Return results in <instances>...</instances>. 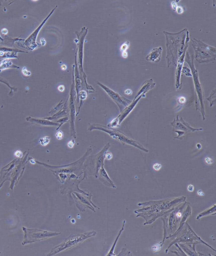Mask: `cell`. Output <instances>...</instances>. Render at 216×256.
<instances>
[{"label": "cell", "mask_w": 216, "mask_h": 256, "mask_svg": "<svg viewBox=\"0 0 216 256\" xmlns=\"http://www.w3.org/2000/svg\"><path fill=\"white\" fill-rule=\"evenodd\" d=\"M122 55L123 56V57H124V58H127L128 57V52H127V51H126V52H122Z\"/></svg>", "instance_id": "29"}, {"label": "cell", "mask_w": 216, "mask_h": 256, "mask_svg": "<svg viewBox=\"0 0 216 256\" xmlns=\"http://www.w3.org/2000/svg\"><path fill=\"white\" fill-rule=\"evenodd\" d=\"M112 157V155L111 153H107L106 155V158L108 160L111 159Z\"/></svg>", "instance_id": "31"}, {"label": "cell", "mask_w": 216, "mask_h": 256, "mask_svg": "<svg viewBox=\"0 0 216 256\" xmlns=\"http://www.w3.org/2000/svg\"><path fill=\"white\" fill-rule=\"evenodd\" d=\"M88 237V235L86 236L84 235H79L70 237L69 238V240L67 239L62 244H61V245L58 246H59V248H56V250H55L56 251L58 250L57 251V252H58L65 249L67 248L72 247L73 246L75 245L76 244H78L79 242L82 241V240H84L83 239H86Z\"/></svg>", "instance_id": "10"}, {"label": "cell", "mask_w": 216, "mask_h": 256, "mask_svg": "<svg viewBox=\"0 0 216 256\" xmlns=\"http://www.w3.org/2000/svg\"><path fill=\"white\" fill-rule=\"evenodd\" d=\"M163 48L161 47L155 48L152 49L145 59L146 60L153 62H158L160 61Z\"/></svg>", "instance_id": "12"}, {"label": "cell", "mask_w": 216, "mask_h": 256, "mask_svg": "<svg viewBox=\"0 0 216 256\" xmlns=\"http://www.w3.org/2000/svg\"><path fill=\"white\" fill-rule=\"evenodd\" d=\"M177 217H181L182 216V214L180 212H178L177 214Z\"/></svg>", "instance_id": "38"}, {"label": "cell", "mask_w": 216, "mask_h": 256, "mask_svg": "<svg viewBox=\"0 0 216 256\" xmlns=\"http://www.w3.org/2000/svg\"><path fill=\"white\" fill-rule=\"evenodd\" d=\"M172 8L173 10L176 11L177 7H178L177 3H176V1H174V2H172Z\"/></svg>", "instance_id": "24"}, {"label": "cell", "mask_w": 216, "mask_h": 256, "mask_svg": "<svg viewBox=\"0 0 216 256\" xmlns=\"http://www.w3.org/2000/svg\"><path fill=\"white\" fill-rule=\"evenodd\" d=\"M198 194L199 196H204V193H203V191L201 190H198Z\"/></svg>", "instance_id": "35"}, {"label": "cell", "mask_w": 216, "mask_h": 256, "mask_svg": "<svg viewBox=\"0 0 216 256\" xmlns=\"http://www.w3.org/2000/svg\"><path fill=\"white\" fill-rule=\"evenodd\" d=\"M194 189V187L192 185H189L188 186V187H187L188 190L189 191H190V192L193 191Z\"/></svg>", "instance_id": "28"}, {"label": "cell", "mask_w": 216, "mask_h": 256, "mask_svg": "<svg viewBox=\"0 0 216 256\" xmlns=\"http://www.w3.org/2000/svg\"><path fill=\"white\" fill-rule=\"evenodd\" d=\"M161 165L160 164L158 163H156L155 164H154V166H153V168L154 170H159V169H160L161 168Z\"/></svg>", "instance_id": "22"}, {"label": "cell", "mask_w": 216, "mask_h": 256, "mask_svg": "<svg viewBox=\"0 0 216 256\" xmlns=\"http://www.w3.org/2000/svg\"><path fill=\"white\" fill-rule=\"evenodd\" d=\"M123 228L121 230V231H120V234H119L118 236V237H117V239H116V240H115V243L113 245V246H112V249H111V251H110V253H113V251L114 249V248H115V245H116V242H117V239H118L119 237V236H120V234H121V232H122V231H123Z\"/></svg>", "instance_id": "21"}, {"label": "cell", "mask_w": 216, "mask_h": 256, "mask_svg": "<svg viewBox=\"0 0 216 256\" xmlns=\"http://www.w3.org/2000/svg\"><path fill=\"white\" fill-rule=\"evenodd\" d=\"M79 97L81 99H86V98L87 97V93L85 92L84 91H80L79 93Z\"/></svg>", "instance_id": "19"}, {"label": "cell", "mask_w": 216, "mask_h": 256, "mask_svg": "<svg viewBox=\"0 0 216 256\" xmlns=\"http://www.w3.org/2000/svg\"><path fill=\"white\" fill-rule=\"evenodd\" d=\"M32 120H33V121L39 123L40 124H43V125H58V124H57L56 123L52 122H49V121H44V120H37V119H32Z\"/></svg>", "instance_id": "15"}, {"label": "cell", "mask_w": 216, "mask_h": 256, "mask_svg": "<svg viewBox=\"0 0 216 256\" xmlns=\"http://www.w3.org/2000/svg\"><path fill=\"white\" fill-rule=\"evenodd\" d=\"M195 53V59L199 63H208L216 60V48L207 45L196 38H191Z\"/></svg>", "instance_id": "3"}, {"label": "cell", "mask_w": 216, "mask_h": 256, "mask_svg": "<svg viewBox=\"0 0 216 256\" xmlns=\"http://www.w3.org/2000/svg\"><path fill=\"white\" fill-rule=\"evenodd\" d=\"M194 58L193 55H190L187 51L185 56V61L188 64L192 73L195 91V107L196 111L199 110L201 114L203 120L206 119V113L205 110V97L203 86L199 80L198 70L194 65Z\"/></svg>", "instance_id": "2"}, {"label": "cell", "mask_w": 216, "mask_h": 256, "mask_svg": "<svg viewBox=\"0 0 216 256\" xmlns=\"http://www.w3.org/2000/svg\"><path fill=\"white\" fill-rule=\"evenodd\" d=\"M15 155L17 156V157H20L22 156L23 155V154L20 152V151H17L15 153Z\"/></svg>", "instance_id": "26"}, {"label": "cell", "mask_w": 216, "mask_h": 256, "mask_svg": "<svg viewBox=\"0 0 216 256\" xmlns=\"http://www.w3.org/2000/svg\"><path fill=\"white\" fill-rule=\"evenodd\" d=\"M50 138L48 137H45L42 138L40 139V142L41 143V144L43 146H45L49 142Z\"/></svg>", "instance_id": "18"}, {"label": "cell", "mask_w": 216, "mask_h": 256, "mask_svg": "<svg viewBox=\"0 0 216 256\" xmlns=\"http://www.w3.org/2000/svg\"><path fill=\"white\" fill-rule=\"evenodd\" d=\"M23 229L25 233L23 245L41 240L47 237L51 236V234L40 230L28 229L25 227H23Z\"/></svg>", "instance_id": "7"}, {"label": "cell", "mask_w": 216, "mask_h": 256, "mask_svg": "<svg viewBox=\"0 0 216 256\" xmlns=\"http://www.w3.org/2000/svg\"><path fill=\"white\" fill-rule=\"evenodd\" d=\"M215 98H216V89H214L212 91L209 97L207 98V100L210 102L211 106H212L215 103Z\"/></svg>", "instance_id": "14"}, {"label": "cell", "mask_w": 216, "mask_h": 256, "mask_svg": "<svg viewBox=\"0 0 216 256\" xmlns=\"http://www.w3.org/2000/svg\"><path fill=\"white\" fill-rule=\"evenodd\" d=\"M156 84L153 81V79H150L144 82L138 90V93L135 96L134 98H136L141 95H145L146 93L153 89L155 86Z\"/></svg>", "instance_id": "13"}, {"label": "cell", "mask_w": 216, "mask_h": 256, "mask_svg": "<svg viewBox=\"0 0 216 256\" xmlns=\"http://www.w3.org/2000/svg\"><path fill=\"white\" fill-rule=\"evenodd\" d=\"M61 69L62 70L65 71V70H66V69H67V66H66V65H64V64L62 65L61 66Z\"/></svg>", "instance_id": "36"}, {"label": "cell", "mask_w": 216, "mask_h": 256, "mask_svg": "<svg viewBox=\"0 0 216 256\" xmlns=\"http://www.w3.org/2000/svg\"><path fill=\"white\" fill-rule=\"evenodd\" d=\"M190 41V37H189V32L187 31V36H186V41H185V50L183 52V54L182 55L179 57L178 59L177 64V69L176 71V87L177 89H179L181 90L182 88V82L181 81V73H182V67H183L184 62H185V56L186 55V52L187 51V49L188 47L189 42Z\"/></svg>", "instance_id": "8"}, {"label": "cell", "mask_w": 216, "mask_h": 256, "mask_svg": "<svg viewBox=\"0 0 216 256\" xmlns=\"http://www.w3.org/2000/svg\"><path fill=\"white\" fill-rule=\"evenodd\" d=\"M97 84L105 91L108 95L116 103L120 108L121 112L126 107L129 106L132 102L131 100L127 99L124 97L122 96L120 94L115 92V91H113L109 87H107L99 82H97Z\"/></svg>", "instance_id": "6"}, {"label": "cell", "mask_w": 216, "mask_h": 256, "mask_svg": "<svg viewBox=\"0 0 216 256\" xmlns=\"http://www.w3.org/2000/svg\"><path fill=\"white\" fill-rule=\"evenodd\" d=\"M2 33H4V34H7L8 32L7 30L6 29H4L3 30H2Z\"/></svg>", "instance_id": "37"}, {"label": "cell", "mask_w": 216, "mask_h": 256, "mask_svg": "<svg viewBox=\"0 0 216 256\" xmlns=\"http://www.w3.org/2000/svg\"><path fill=\"white\" fill-rule=\"evenodd\" d=\"M88 28L86 27L82 28V30L80 32H76L77 33V36H78L79 39V44H78V58L79 62V69L80 71L81 74H82L83 77L84 79V81L86 82L85 74L84 73L83 70V45H84V41L86 35L87 33Z\"/></svg>", "instance_id": "9"}, {"label": "cell", "mask_w": 216, "mask_h": 256, "mask_svg": "<svg viewBox=\"0 0 216 256\" xmlns=\"http://www.w3.org/2000/svg\"><path fill=\"white\" fill-rule=\"evenodd\" d=\"M129 46H130V42L129 41H127L125 43L122 45L120 48V50L122 52H126L127 50L128 49Z\"/></svg>", "instance_id": "17"}, {"label": "cell", "mask_w": 216, "mask_h": 256, "mask_svg": "<svg viewBox=\"0 0 216 256\" xmlns=\"http://www.w3.org/2000/svg\"><path fill=\"white\" fill-rule=\"evenodd\" d=\"M176 11H177L178 14H181L183 13L184 10H183V8L182 7H177V9H176Z\"/></svg>", "instance_id": "23"}, {"label": "cell", "mask_w": 216, "mask_h": 256, "mask_svg": "<svg viewBox=\"0 0 216 256\" xmlns=\"http://www.w3.org/2000/svg\"><path fill=\"white\" fill-rule=\"evenodd\" d=\"M23 74H24V73H25V72H26L25 75H30V74H28V73H29L30 72H29L28 71H27L26 69L25 68L24 69V68L23 69Z\"/></svg>", "instance_id": "33"}, {"label": "cell", "mask_w": 216, "mask_h": 256, "mask_svg": "<svg viewBox=\"0 0 216 256\" xmlns=\"http://www.w3.org/2000/svg\"><path fill=\"white\" fill-rule=\"evenodd\" d=\"M187 31V28H185L177 33L164 31L166 38L168 67L171 65L177 67L178 59L185 50Z\"/></svg>", "instance_id": "1"}, {"label": "cell", "mask_w": 216, "mask_h": 256, "mask_svg": "<svg viewBox=\"0 0 216 256\" xmlns=\"http://www.w3.org/2000/svg\"><path fill=\"white\" fill-rule=\"evenodd\" d=\"M56 136L58 139H62L63 137V133L61 131L57 132V134H56Z\"/></svg>", "instance_id": "20"}, {"label": "cell", "mask_w": 216, "mask_h": 256, "mask_svg": "<svg viewBox=\"0 0 216 256\" xmlns=\"http://www.w3.org/2000/svg\"><path fill=\"white\" fill-rule=\"evenodd\" d=\"M182 72L184 73L186 76L192 77V75L191 74V71L187 67L183 66L182 69Z\"/></svg>", "instance_id": "16"}, {"label": "cell", "mask_w": 216, "mask_h": 256, "mask_svg": "<svg viewBox=\"0 0 216 256\" xmlns=\"http://www.w3.org/2000/svg\"><path fill=\"white\" fill-rule=\"evenodd\" d=\"M152 248H153V250L154 251H157L159 250V249H160V246H159V244H157L155 246H154Z\"/></svg>", "instance_id": "27"}, {"label": "cell", "mask_w": 216, "mask_h": 256, "mask_svg": "<svg viewBox=\"0 0 216 256\" xmlns=\"http://www.w3.org/2000/svg\"><path fill=\"white\" fill-rule=\"evenodd\" d=\"M206 163L208 164H210L212 163V160L211 159L209 158H207L206 159Z\"/></svg>", "instance_id": "32"}, {"label": "cell", "mask_w": 216, "mask_h": 256, "mask_svg": "<svg viewBox=\"0 0 216 256\" xmlns=\"http://www.w3.org/2000/svg\"><path fill=\"white\" fill-rule=\"evenodd\" d=\"M58 89L61 92H63L65 90L64 86L63 85H60L58 87Z\"/></svg>", "instance_id": "30"}, {"label": "cell", "mask_w": 216, "mask_h": 256, "mask_svg": "<svg viewBox=\"0 0 216 256\" xmlns=\"http://www.w3.org/2000/svg\"><path fill=\"white\" fill-rule=\"evenodd\" d=\"M171 125L173 127V131L177 134V136L174 137V139L180 140H182L188 133L203 130L202 128H195L191 127L183 119V118H179V115L171 122Z\"/></svg>", "instance_id": "4"}, {"label": "cell", "mask_w": 216, "mask_h": 256, "mask_svg": "<svg viewBox=\"0 0 216 256\" xmlns=\"http://www.w3.org/2000/svg\"><path fill=\"white\" fill-rule=\"evenodd\" d=\"M125 94H127V95H131L132 93V92L131 90L128 89V90H125Z\"/></svg>", "instance_id": "34"}, {"label": "cell", "mask_w": 216, "mask_h": 256, "mask_svg": "<svg viewBox=\"0 0 216 256\" xmlns=\"http://www.w3.org/2000/svg\"><path fill=\"white\" fill-rule=\"evenodd\" d=\"M74 140H71V141H69L68 144V146L69 147L71 148H72L73 146H74Z\"/></svg>", "instance_id": "25"}, {"label": "cell", "mask_w": 216, "mask_h": 256, "mask_svg": "<svg viewBox=\"0 0 216 256\" xmlns=\"http://www.w3.org/2000/svg\"><path fill=\"white\" fill-rule=\"evenodd\" d=\"M145 96H146L145 95H142L137 98H134V99L132 101L131 104L121 111V113L120 114V115H119L118 117L116 119L118 121L119 125H120L121 123L123 120H124V119H125V118L128 116V115L132 111L140 100L141 99V98H144Z\"/></svg>", "instance_id": "11"}, {"label": "cell", "mask_w": 216, "mask_h": 256, "mask_svg": "<svg viewBox=\"0 0 216 256\" xmlns=\"http://www.w3.org/2000/svg\"><path fill=\"white\" fill-rule=\"evenodd\" d=\"M98 128H100L99 129L105 131V132L108 133V134H110V136L112 137L113 139H116L117 140H118L121 142L124 143H125V144L130 145L133 146L137 148V149H140L141 150L144 151V152H149V150L147 149H146V148H145L140 143L138 142V141L133 140V139H131L130 138L128 137L121 132H119L117 131H111L110 130H105L104 129H103V128L98 127H92V129H98Z\"/></svg>", "instance_id": "5"}]
</instances>
